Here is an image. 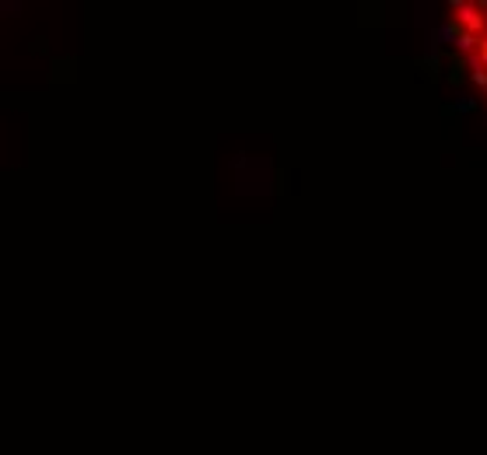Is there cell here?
Wrapping results in <instances>:
<instances>
[{"label": "cell", "mask_w": 487, "mask_h": 455, "mask_svg": "<svg viewBox=\"0 0 487 455\" xmlns=\"http://www.w3.org/2000/svg\"><path fill=\"white\" fill-rule=\"evenodd\" d=\"M449 11H452L449 21H452L459 32H470V35H477V39L487 35V21H484V11H481V0H452Z\"/></svg>", "instance_id": "6da1fadb"}, {"label": "cell", "mask_w": 487, "mask_h": 455, "mask_svg": "<svg viewBox=\"0 0 487 455\" xmlns=\"http://www.w3.org/2000/svg\"><path fill=\"white\" fill-rule=\"evenodd\" d=\"M452 49H456L463 60H470V56H477L481 39H477V35H470V32H459V35H456V42H452Z\"/></svg>", "instance_id": "7a4b0ae2"}, {"label": "cell", "mask_w": 487, "mask_h": 455, "mask_svg": "<svg viewBox=\"0 0 487 455\" xmlns=\"http://www.w3.org/2000/svg\"><path fill=\"white\" fill-rule=\"evenodd\" d=\"M456 35H459V28H456L452 21H445V25L438 28V46H452V42H456Z\"/></svg>", "instance_id": "3957f363"}, {"label": "cell", "mask_w": 487, "mask_h": 455, "mask_svg": "<svg viewBox=\"0 0 487 455\" xmlns=\"http://www.w3.org/2000/svg\"><path fill=\"white\" fill-rule=\"evenodd\" d=\"M481 11H484V21H487V0H481Z\"/></svg>", "instance_id": "277c9868"}]
</instances>
